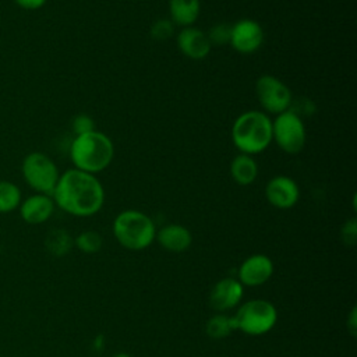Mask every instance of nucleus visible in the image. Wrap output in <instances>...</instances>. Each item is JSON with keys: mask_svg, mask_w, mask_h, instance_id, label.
I'll return each instance as SVG.
<instances>
[{"mask_svg": "<svg viewBox=\"0 0 357 357\" xmlns=\"http://www.w3.org/2000/svg\"><path fill=\"white\" fill-rule=\"evenodd\" d=\"M52 198L54 205L66 213L88 218L102 209L105 188L95 174L73 167L60 173Z\"/></svg>", "mask_w": 357, "mask_h": 357, "instance_id": "nucleus-1", "label": "nucleus"}, {"mask_svg": "<svg viewBox=\"0 0 357 357\" xmlns=\"http://www.w3.org/2000/svg\"><path fill=\"white\" fill-rule=\"evenodd\" d=\"M113 158V141L98 130L75 135L70 145V159L74 165V169L91 174L100 173L109 167Z\"/></svg>", "mask_w": 357, "mask_h": 357, "instance_id": "nucleus-2", "label": "nucleus"}, {"mask_svg": "<svg viewBox=\"0 0 357 357\" xmlns=\"http://www.w3.org/2000/svg\"><path fill=\"white\" fill-rule=\"evenodd\" d=\"M231 141L240 153L257 155L272 142V120L261 110H248L237 116L231 127Z\"/></svg>", "mask_w": 357, "mask_h": 357, "instance_id": "nucleus-3", "label": "nucleus"}, {"mask_svg": "<svg viewBox=\"0 0 357 357\" xmlns=\"http://www.w3.org/2000/svg\"><path fill=\"white\" fill-rule=\"evenodd\" d=\"M113 234L123 248L141 251L155 241L156 226L146 213L137 209H126L114 218Z\"/></svg>", "mask_w": 357, "mask_h": 357, "instance_id": "nucleus-4", "label": "nucleus"}, {"mask_svg": "<svg viewBox=\"0 0 357 357\" xmlns=\"http://www.w3.org/2000/svg\"><path fill=\"white\" fill-rule=\"evenodd\" d=\"M278 318L276 307L264 298H252L241 303L233 315L236 331L248 336L266 335L275 328Z\"/></svg>", "mask_w": 357, "mask_h": 357, "instance_id": "nucleus-5", "label": "nucleus"}, {"mask_svg": "<svg viewBox=\"0 0 357 357\" xmlns=\"http://www.w3.org/2000/svg\"><path fill=\"white\" fill-rule=\"evenodd\" d=\"M21 173L25 183L36 192L52 195L60 172L50 156L43 152L28 153L21 163Z\"/></svg>", "mask_w": 357, "mask_h": 357, "instance_id": "nucleus-6", "label": "nucleus"}, {"mask_svg": "<svg viewBox=\"0 0 357 357\" xmlns=\"http://www.w3.org/2000/svg\"><path fill=\"white\" fill-rule=\"evenodd\" d=\"M307 139V132L301 116L289 109L276 114L272 120V141L286 153L296 155L303 151Z\"/></svg>", "mask_w": 357, "mask_h": 357, "instance_id": "nucleus-7", "label": "nucleus"}, {"mask_svg": "<svg viewBox=\"0 0 357 357\" xmlns=\"http://www.w3.org/2000/svg\"><path fill=\"white\" fill-rule=\"evenodd\" d=\"M255 93L264 113L280 114L290 109L291 91L275 75H261L255 82Z\"/></svg>", "mask_w": 357, "mask_h": 357, "instance_id": "nucleus-8", "label": "nucleus"}, {"mask_svg": "<svg viewBox=\"0 0 357 357\" xmlns=\"http://www.w3.org/2000/svg\"><path fill=\"white\" fill-rule=\"evenodd\" d=\"M229 43L241 54L255 53L264 43V29L257 21L243 18L231 25Z\"/></svg>", "mask_w": 357, "mask_h": 357, "instance_id": "nucleus-9", "label": "nucleus"}, {"mask_svg": "<svg viewBox=\"0 0 357 357\" xmlns=\"http://www.w3.org/2000/svg\"><path fill=\"white\" fill-rule=\"evenodd\" d=\"M244 297V286L237 278H223L218 280L209 293V304L218 312L237 308Z\"/></svg>", "mask_w": 357, "mask_h": 357, "instance_id": "nucleus-10", "label": "nucleus"}, {"mask_svg": "<svg viewBox=\"0 0 357 357\" xmlns=\"http://www.w3.org/2000/svg\"><path fill=\"white\" fill-rule=\"evenodd\" d=\"M273 261L265 254H252L238 266L237 279L243 286L255 287L266 283L273 275Z\"/></svg>", "mask_w": 357, "mask_h": 357, "instance_id": "nucleus-11", "label": "nucleus"}, {"mask_svg": "<svg viewBox=\"0 0 357 357\" xmlns=\"http://www.w3.org/2000/svg\"><path fill=\"white\" fill-rule=\"evenodd\" d=\"M268 202L278 209H290L300 199V188L289 176H275L265 185Z\"/></svg>", "mask_w": 357, "mask_h": 357, "instance_id": "nucleus-12", "label": "nucleus"}, {"mask_svg": "<svg viewBox=\"0 0 357 357\" xmlns=\"http://www.w3.org/2000/svg\"><path fill=\"white\" fill-rule=\"evenodd\" d=\"M176 42H177L178 50L191 60L205 59L212 49L211 40L206 32L195 26L183 28L176 38Z\"/></svg>", "mask_w": 357, "mask_h": 357, "instance_id": "nucleus-13", "label": "nucleus"}, {"mask_svg": "<svg viewBox=\"0 0 357 357\" xmlns=\"http://www.w3.org/2000/svg\"><path fill=\"white\" fill-rule=\"evenodd\" d=\"M54 201L52 195L35 192L22 199L18 209L21 219L28 225H42L50 219L54 212Z\"/></svg>", "mask_w": 357, "mask_h": 357, "instance_id": "nucleus-14", "label": "nucleus"}, {"mask_svg": "<svg viewBox=\"0 0 357 357\" xmlns=\"http://www.w3.org/2000/svg\"><path fill=\"white\" fill-rule=\"evenodd\" d=\"M158 243L160 247L170 252H183L191 247L192 234L180 223H169L156 231Z\"/></svg>", "mask_w": 357, "mask_h": 357, "instance_id": "nucleus-15", "label": "nucleus"}, {"mask_svg": "<svg viewBox=\"0 0 357 357\" xmlns=\"http://www.w3.org/2000/svg\"><path fill=\"white\" fill-rule=\"evenodd\" d=\"M201 11L199 0H169L170 21L178 26H192Z\"/></svg>", "mask_w": 357, "mask_h": 357, "instance_id": "nucleus-16", "label": "nucleus"}, {"mask_svg": "<svg viewBox=\"0 0 357 357\" xmlns=\"http://www.w3.org/2000/svg\"><path fill=\"white\" fill-rule=\"evenodd\" d=\"M230 176L238 185H250L258 176V165L251 155L238 153L230 162Z\"/></svg>", "mask_w": 357, "mask_h": 357, "instance_id": "nucleus-17", "label": "nucleus"}, {"mask_svg": "<svg viewBox=\"0 0 357 357\" xmlns=\"http://www.w3.org/2000/svg\"><path fill=\"white\" fill-rule=\"evenodd\" d=\"M206 335L212 339H223L227 337L233 331H236L233 315H227L225 312H218L212 315L205 325Z\"/></svg>", "mask_w": 357, "mask_h": 357, "instance_id": "nucleus-18", "label": "nucleus"}, {"mask_svg": "<svg viewBox=\"0 0 357 357\" xmlns=\"http://www.w3.org/2000/svg\"><path fill=\"white\" fill-rule=\"evenodd\" d=\"M22 201L20 187L10 180H0V213H8L18 209Z\"/></svg>", "mask_w": 357, "mask_h": 357, "instance_id": "nucleus-19", "label": "nucleus"}, {"mask_svg": "<svg viewBox=\"0 0 357 357\" xmlns=\"http://www.w3.org/2000/svg\"><path fill=\"white\" fill-rule=\"evenodd\" d=\"M73 245H74V238H71V236L63 229H54L47 234L46 247L56 257H61L67 254Z\"/></svg>", "mask_w": 357, "mask_h": 357, "instance_id": "nucleus-20", "label": "nucleus"}, {"mask_svg": "<svg viewBox=\"0 0 357 357\" xmlns=\"http://www.w3.org/2000/svg\"><path fill=\"white\" fill-rule=\"evenodd\" d=\"M103 238L95 230H84L74 238V245L85 252V254H95L102 248Z\"/></svg>", "mask_w": 357, "mask_h": 357, "instance_id": "nucleus-21", "label": "nucleus"}, {"mask_svg": "<svg viewBox=\"0 0 357 357\" xmlns=\"http://www.w3.org/2000/svg\"><path fill=\"white\" fill-rule=\"evenodd\" d=\"M174 33V24L170 20L160 18L151 26V36L155 40H166L170 39Z\"/></svg>", "mask_w": 357, "mask_h": 357, "instance_id": "nucleus-22", "label": "nucleus"}, {"mask_svg": "<svg viewBox=\"0 0 357 357\" xmlns=\"http://www.w3.org/2000/svg\"><path fill=\"white\" fill-rule=\"evenodd\" d=\"M230 28H231V25H227V24H218V25L212 26L211 31L206 33L211 40V45L229 43Z\"/></svg>", "mask_w": 357, "mask_h": 357, "instance_id": "nucleus-23", "label": "nucleus"}, {"mask_svg": "<svg viewBox=\"0 0 357 357\" xmlns=\"http://www.w3.org/2000/svg\"><path fill=\"white\" fill-rule=\"evenodd\" d=\"M71 127H73V131L75 132V135H81V134H86V132L93 131L95 130V121L88 114H78L73 119Z\"/></svg>", "mask_w": 357, "mask_h": 357, "instance_id": "nucleus-24", "label": "nucleus"}, {"mask_svg": "<svg viewBox=\"0 0 357 357\" xmlns=\"http://www.w3.org/2000/svg\"><path fill=\"white\" fill-rule=\"evenodd\" d=\"M340 234H342V240L344 244L354 245L356 238H357V223H356L354 218L344 222V225L342 226Z\"/></svg>", "mask_w": 357, "mask_h": 357, "instance_id": "nucleus-25", "label": "nucleus"}, {"mask_svg": "<svg viewBox=\"0 0 357 357\" xmlns=\"http://www.w3.org/2000/svg\"><path fill=\"white\" fill-rule=\"evenodd\" d=\"M47 0H14V3L24 10H39L46 4Z\"/></svg>", "mask_w": 357, "mask_h": 357, "instance_id": "nucleus-26", "label": "nucleus"}, {"mask_svg": "<svg viewBox=\"0 0 357 357\" xmlns=\"http://www.w3.org/2000/svg\"><path fill=\"white\" fill-rule=\"evenodd\" d=\"M347 329L354 336L357 331V308L353 307L350 311V315L347 317Z\"/></svg>", "mask_w": 357, "mask_h": 357, "instance_id": "nucleus-27", "label": "nucleus"}, {"mask_svg": "<svg viewBox=\"0 0 357 357\" xmlns=\"http://www.w3.org/2000/svg\"><path fill=\"white\" fill-rule=\"evenodd\" d=\"M113 357H132L131 354H128V353H124V351H120V353H116Z\"/></svg>", "mask_w": 357, "mask_h": 357, "instance_id": "nucleus-28", "label": "nucleus"}]
</instances>
